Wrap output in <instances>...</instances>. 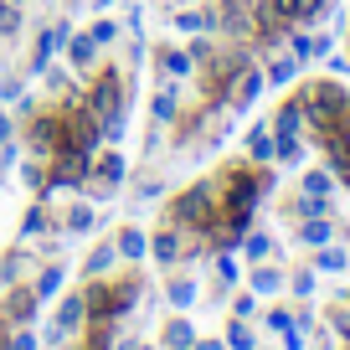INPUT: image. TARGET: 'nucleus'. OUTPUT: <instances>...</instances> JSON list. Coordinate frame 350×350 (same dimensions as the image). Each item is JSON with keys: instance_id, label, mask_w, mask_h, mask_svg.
Masks as SVG:
<instances>
[{"instance_id": "f257e3e1", "label": "nucleus", "mask_w": 350, "mask_h": 350, "mask_svg": "<svg viewBox=\"0 0 350 350\" xmlns=\"http://www.w3.org/2000/svg\"><path fill=\"white\" fill-rule=\"evenodd\" d=\"M299 119H304V113H299V109H284V113H278V129H273V150L278 154H288V160H294V154H299Z\"/></svg>"}, {"instance_id": "f03ea898", "label": "nucleus", "mask_w": 350, "mask_h": 350, "mask_svg": "<svg viewBox=\"0 0 350 350\" xmlns=\"http://www.w3.org/2000/svg\"><path fill=\"white\" fill-rule=\"evenodd\" d=\"M340 109H345V93H340V88H329V83L309 88V113H314V119H329V113H340Z\"/></svg>"}, {"instance_id": "7ed1b4c3", "label": "nucleus", "mask_w": 350, "mask_h": 350, "mask_svg": "<svg viewBox=\"0 0 350 350\" xmlns=\"http://www.w3.org/2000/svg\"><path fill=\"white\" fill-rule=\"evenodd\" d=\"M206 196H211V191H206V186H196V191H186V196L175 201V217H180V221H196V217H201V211H206Z\"/></svg>"}, {"instance_id": "20e7f679", "label": "nucleus", "mask_w": 350, "mask_h": 350, "mask_svg": "<svg viewBox=\"0 0 350 350\" xmlns=\"http://www.w3.org/2000/svg\"><path fill=\"white\" fill-rule=\"evenodd\" d=\"M252 206H258V186H252V180H237V191H232V221H242Z\"/></svg>"}, {"instance_id": "39448f33", "label": "nucleus", "mask_w": 350, "mask_h": 350, "mask_svg": "<svg viewBox=\"0 0 350 350\" xmlns=\"http://www.w3.org/2000/svg\"><path fill=\"white\" fill-rule=\"evenodd\" d=\"M258 93H262V72H242V83H237V93H232V98L247 109V103H258Z\"/></svg>"}, {"instance_id": "423d86ee", "label": "nucleus", "mask_w": 350, "mask_h": 350, "mask_svg": "<svg viewBox=\"0 0 350 350\" xmlns=\"http://www.w3.org/2000/svg\"><path fill=\"white\" fill-rule=\"evenodd\" d=\"M77 319H83V299H67V304H62V314H57V325H52V340H57V335H67V329H72Z\"/></svg>"}, {"instance_id": "0eeeda50", "label": "nucleus", "mask_w": 350, "mask_h": 350, "mask_svg": "<svg viewBox=\"0 0 350 350\" xmlns=\"http://www.w3.org/2000/svg\"><path fill=\"white\" fill-rule=\"evenodd\" d=\"M93 52H98V42H93V36H77V42L67 46V62H72V67H88V62H93Z\"/></svg>"}, {"instance_id": "6e6552de", "label": "nucleus", "mask_w": 350, "mask_h": 350, "mask_svg": "<svg viewBox=\"0 0 350 350\" xmlns=\"http://www.w3.org/2000/svg\"><path fill=\"white\" fill-rule=\"evenodd\" d=\"M165 345H170V350H186V345H196V335H191V325H186V319H175V325L165 329Z\"/></svg>"}, {"instance_id": "1a4fd4ad", "label": "nucleus", "mask_w": 350, "mask_h": 350, "mask_svg": "<svg viewBox=\"0 0 350 350\" xmlns=\"http://www.w3.org/2000/svg\"><path fill=\"white\" fill-rule=\"evenodd\" d=\"M191 299H196V284H191V278H175V284H170V304L191 309Z\"/></svg>"}, {"instance_id": "9d476101", "label": "nucleus", "mask_w": 350, "mask_h": 350, "mask_svg": "<svg viewBox=\"0 0 350 350\" xmlns=\"http://www.w3.org/2000/svg\"><path fill=\"white\" fill-rule=\"evenodd\" d=\"M284 288V278L273 273V268H262V273H252V294H278Z\"/></svg>"}, {"instance_id": "9b49d317", "label": "nucleus", "mask_w": 350, "mask_h": 350, "mask_svg": "<svg viewBox=\"0 0 350 350\" xmlns=\"http://www.w3.org/2000/svg\"><path fill=\"white\" fill-rule=\"evenodd\" d=\"M119 252H124V258H144V232H124V237H119Z\"/></svg>"}, {"instance_id": "f8f14e48", "label": "nucleus", "mask_w": 350, "mask_h": 350, "mask_svg": "<svg viewBox=\"0 0 350 350\" xmlns=\"http://www.w3.org/2000/svg\"><path fill=\"white\" fill-rule=\"evenodd\" d=\"M57 288H62V268H46V273L36 278V294H42V299H52Z\"/></svg>"}, {"instance_id": "ddd939ff", "label": "nucleus", "mask_w": 350, "mask_h": 350, "mask_svg": "<svg viewBox=\"0 0 350 350\" xmlns=\"http://www.w3.org/2000/svg\"><path fill=\"white\" fill-rule=\"evenodd\" d=\"M319 273H340V268H345V252L340 247H329V252H319V262H314Z\"/></svg>"}, {"instance_id": "4468645a", "label": "nucleus", "mask_w": 350, "mask_h": 350, "mask_svg": "<svg viewBox=\"0 0 350 350\" xmlns=\"http://www.w3.org/2000/svg\"><path fill=\"white\" fill-rule=\"evenodd\" d=\"M304 242H314V247H319V242H329V221L309 217V221H304Z\"/></svg>"}, {"instance_id": "2eb2a0df", "label": "nucleus", "mask_w": 350, "mask_h": 350, "mask_svg": "<svg viewBox=\"0 0 350 350\" xmlns=\"http://www.w3.org/2000/svg\"><path fill=\"white\" fill-rule=\"evenodd\" d=\"M98 175H103V180H109V186H113V180H119V175H124V160H119V154H109V160H98Z\"/></svg>"}, {"instance_id": "dca6fc26", "label": "nucleus", "mask_w": 350, "mask_h": 350, "mask_svg": "<svg viewBox=\"0 0 350 350\" xmlns=\"http://www.w3.org/2000/svg\"><path fill=\"white\" fill-rule=\"evenodd\" d=\"M67 227H72V232H88V227H93V206H72Z\"/></svg>"}, {"instance_id": "f3484780", "label": "nucleus", "mask_w": 350, "mask_h": 350, "mask_svg": "<svg viewBox=\"0 0 350 350\" xmlns=\"http://www.w3.org/2000/svg\"><path fill=\"white\" fill-rule=\"evenodd\" d=\"M227 340H232V350H252V329H247V325H232Z\"/></svg>"}, {"instance_id": "a211bd4d", "label": "nucleus", "mask_w": 350, "mask_h": 350, "mask_svg": "<svg viewBox=\"0 0 350 350\" xmlns=\"http://www.w3.org/2000/svg\"><path fill=\"white\" fill-rule=\"evenodd\" d=\"M268 154H273V139L262 129H252V160H268Z\"/></svg>"}, {"instance_id": "6ab92c4d", "label": "nucleus", "mask_w": 350, "mask_h": 350, "mask_svg": "<svg viewBox=\"0 0 350 350\" xmlns=\"http://www.w3.org/2000/svg\"><path fill=\"white\" fill-rule=\"evenodd\" d=\"M186 67H191V57H186V52H170V57H165V77H180Z\"/></svg>"}, {"instance_id": "aec40b11", "label": "nucleus", "mask_w": 350, "mask_h": 350, "mask_svg": "<svg viewBox=\"0 0 350 350\" xmlns=\"http://www.w3.org/2000/svg\"><path fill=\"white\" fill-rule=\"evenodd\" d=\"M304 191H309V196H325V191H329V175H325V170L304 175Z\"/></svg>"}, {"instance_id": "412c9836", "label": "nucleus", "mask_w": 350, "mask_h": 350, "mask_svg": "<svg viewBox=\"0 0 350 350\" xmlns=\"http://www.w3.org/2000/svg\"><path fill=\"white\" fill-rule=\"evenodd\" d=\"M154 119H175V88L154 98Z\"/></svg>"}, {"instance_id": "4be33fe9", "label": "nucleus", "mask_w": 350, "mask_h": 350, "mask_svg": "<svg viewBox=\"0 0 350 350\" xmlns=\"http://www.w3.org/2000/svg\"><path fill=\"white\" fill-rule=\"evenodd\" d=\"M180 26H186V31H211V16H201V11H186V16H180Z\"/></svg>"}, {"instance_id": "5701e85b", "label": "nucleus", "mask_w": 350, "mask_h": 350, "mask_svg": "<svg viewBox=\"0 0 350 350\" xmlns=\"http://www.w3.org/2000/svg\"><path fill=\"white\" fill-rule=\"evenodd\" d=\"M88 268H93V273H109V268H113V247H98V252H93V262H88Z\"/></svg>"}, {"instance_id": "b1692460", "label": "nucleus", "mask_w": 350, "mask_h": 350, "mask_svg": "<svg viewBox=\"0 0 350 350\" xmlns=\"http://www.w3.org/2000/svg\"><path fill=\"white\" fill-rule=\"evenodd\" d=\"M16 26H21V11H16V5H0V31H16Z\"/></svg>"}, {"instance_id": "393cba45", "label": "nucleus", "mask_w": 350, "mask_h": 350, "mask_svg": "<svg viewBox=\"0 0 350 350\" xmlns=\"http://www.w3.org/2000/svg\"><path fill=\"white\" fill-rule=\"evenodd\" d=\"M154 258L170 262V258H175V237H154Z\"/></svg>"}, {"instance_id": "a878e982", "label": "nucleus", "mask_w": 350, "mask_h": 350, "mask_svg": "<svg viewBox=\"0 0 350 350\" xmlns=\"http://www.w3.org/2000/svg\"><path fill=\"white\" fill-rule=\"evenodd\" d=\"M268 247H273V242H268V237H247V258H262V252H268Z\"/></svg>"}, {"instance_id": "bb28decb", "label": "nucleus", "mask_w": 350, "mask_h": 350, "mask_svg": "<svg viewBox=\"0 0 350 350\" xmlns=\"http://www.w3.org/2000/svg\"><path fill=\"white\" fill-rule=\"evenodd\" d=\"M294 67H299V57H294V62H278V67H273V83H288V77H294Z\"/></svg>"}, {"instance_id": "cd10ccee", "label": "nucleus", "mask_w": 350, "mask_h": 350, "mask_svg": "<svg viewBox=\"0 0 350 350\" xmlns=\"http://www.w3.org/2000/svg\"><path fill=\"white\" fill-rule=\"evenodd\" d=\"M11 350H36V340H31V335H16V340H11Z\"/></svg>"}, {"instance_id": "c85d7f7f", "label": "nucleus", "mask_w": 350, "mask_h": 350, "mask_svg": "<svg viewBox=\"0 0 350 350\" xmlns=\"http://www.w3.org/2000/svg\"><path fill=\"white\" fill-rule=\"evenodd\" d=\"M335 329H340V335L350 340V314H340V319H335Z\"/></svg>"}, {"instance_id": "c756f323", "label": "nucleus", "mask_w": 350, "mask_h": 350, "mask_svg": "<svg viewBox=\"0 0 350 350\" xmlns=\"http://www.w3.org/2000/svg\"><path fill=\"white\" fill-rule=\"evenodd\" d=\"M5 139H11V124H5V119H0V144H5Z\"/></svg>"}, {"instance_id": "7c9ffc66", "label": "nucleus", "mask_w": 350, "mask_h": 350, "mask_svg": "<svg viewBox=\"0 0 350 350\" xmlns=\"http://www.w3.org/2000/svg\"><path fill=\"white\" fill-rule=\"evenodd\" d=\"M98 5H109V0H98Z\"/></svg>"}]
</instances>
